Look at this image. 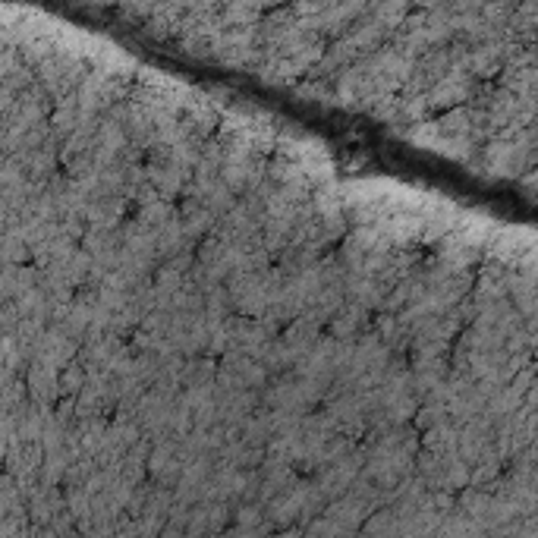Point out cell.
Masks as SVG:
<instances>
[{"instance_id": "1", "label": "cell", "mask_w": 538, "mask_h": 538, "mask_svg": "<svg viewBox=\"0 0 538 538\" xmlns=\"http://www.w3.org/2000/svg\"><path fill=\"white\" fill-rule=\"evenodd\" d=\"M369 328H372V312H365L356 303H343L337 315L328 321V334L340 343H356Z\"/></svg>"}, {"instance_id": "2", "label": "cell", "mask_w": 538, "mask_h": 538, "mask_svg": "<svg viewBox=\"0 0 538 538\" xmlns=\"http://www.w3.org/2000/svg\"><path fill=\"white\" fill-rule=\"evenodd\" d=\"M177 221H180V230L189 236L192 243H202L208 240V236L214 233V227H218V218L199 202H192V199H180L177 205Z\"/></svg>"}, {"instance_id": "3", "label": "cell", "mask_w": 538, "mask_h": 538, "mask_svg": "<svg viewBox=\"0 0 538 538\" xmlns=\"http://www.w3.org/2000/svg\"><path fill=\"white\" fill-rule=\"evenodd\" d=\"M214 375H218V359L211 356H192L183 362V375H180V387L183 391H199V387H211Z\"/></svg>"}]
</instances>
